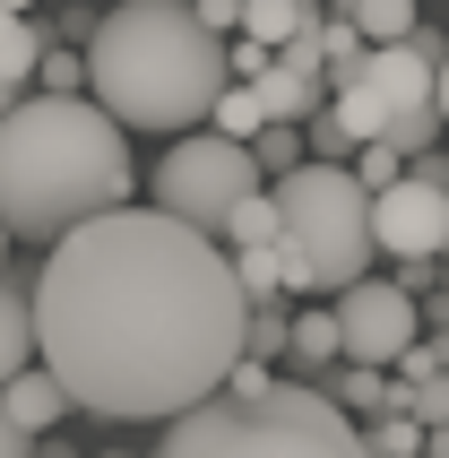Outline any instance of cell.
<instances>
[{"instance_id": "30bf717a", "label": "cell", "mask_w": 449, "mask_h": 458, "mask_svg": "<svg viewBox=\"0 0 449 458\" xmlns=\"http://www.w3.org/2000/svg\"><path fill=\"white\" fill-rule=\"evenodd\" d=\"M0 407L18 415L26 433H52V424L70 415V389H61V372H52V363H18V372L0 381Z\"/></svg>"}, {"instance_id": "e0dca14e", "label": "cell", "mask_w": 449, "mask_h": 458, "mask_svg": "<svg viewBox=\"0 0 449 458\" xmlns=\"http://www.w3.org/2000/svg\"><path fill=\"white\" fill-rule=\"evenodd\" d=\"M233 277H242L250 303H276V294H285V259H276V242H233Z\"/></svg>"}, {"instance_id": "6da1fadb", "label": "cell", "mask_w": 449, "mask_h": 458, "mask_svg": "<svg viewBox=\"0 0 449 458\" xmlns=\"http://www.w3.org/2000/svg\"><path fill=\"white\" fill-rule=\"evenodd\" d=\"M250 294L233 259L165 208H96L52 233L35 277V355L61 372L70 407L104 424H165L224 389L242 355Z\"/></svg>"}, {"instance_id": "5bb4252c", "label": "cell", "mask_w": 449, "mask_h": 458, "mask_svg": "<svg viewBox=\"0 0 449 458\" xmlns=\"http://www.w3.org/2000/svg\"><path fill=\"white\" fill-rule=\"evenodd\" d=\"M328 113L346 122V139L363 148V139H380V122H389V104H380L372 78H346V87H328Z\"/></svg>"}, {"instance_id": "8992f818", "label": "cell", "mask_w": 449, "mask_h": 458, "mask_svg": "<svg viewBox=\"0 0 449 458\" xmlns=\"http://www.w3.org/2000/svg\"><path fill=\"white\" fill-rule=\"evenodd\" d=\"M259 156H250V139H224V130H174V148H165V165H156V208L165 216H182V225L216 233L224 208L242 199V191H259Z\"/></svg>"}, {"instance_id": "d6a6232c", "label": "cell", "mask_w": 449, "mask_h": 458, "mask_svg": "<svg viewBox=\"0 0 449 458\" xmlns=\"http://www.w3.org/2000/svg\"><path fill=\"white\" fill-rule=\"evenodd\" d=\"M441 329H449V285H441Z\"/></svg>"}, {"instance_id": "83f0119b", "label": "cell", "mask_w": 449, "mask_h": 458, "mask_svg": "<svg viewBox=\"0 0 449 458\" xmlns=\"http://www.w3.org/2000/svg\"><path fill=\"white\" fill-rule=\"evenodd\" d=\"M268 52H276V44H259V35H242V44L224 52V70H233V78H259V61H268Z\"/></svg>"}, {"instance_id": "484cf974", "label": "cell", "mask_w": 449, "mask_h": 458, "mask_svg": "<svg viewBox=\"0 0 449 458\" xmlns=\"http://www.w3.org/2000/svg\"><path fill=\"white\" fill-rule=\"evenodd\" d=\"M302 139H311L320 156H346V148H354V139H346V122H337L328 104H311V113H302Z\"/></svg>"}, {"instance_id": "cb8c5ba5", "label": "cell", "mask_w": 449, "mask_h": 458, "mask_svg": "<svg viewBox=\"0 0 449 458\" xmlns=\"http://www.w3.org/2000/svg\"><path fill=\"white\" fill-rule=\"evenodd\" d=\"M250 156H259V174H285V165L302 156L294 122H259V130H250Z\"/></svg>"}, {"instance_id": "f1b7e54d", "label": "cell", "mask_w": 449, "mask_h": 458, "mask_svg": "<svg viewBox=\"0 0 449 458\" xmlns=\"http://www.w3.org/2000/svg\"><path fill=\"white\" fill-rule=\"evenodd\" d=\"M191 9H199V26H216V35L242 26V0H191Z\"/></svg>"}, {"instance_id": "52a82bcc", "label": "cell", "mask_w": 449, "mask_h": 458, "mask_svg": "<svg viewBox=\"0 0 449 458\" xmlns=\"http://www.w3.org/2000/svg\"><path fill=\"white\" fill-rule=\"evenodd\" d=\"M372 242L389 259H415V251H449V191H441V156H406L398 182L372 191Z\"/></svg>"}, {"instance_id": "7c38bea8", "label": "cell", "mask_w": 449, "mask_h": 458, "mask_svg": "<svg viewBox=\"0 0 449 458\" xmlns=\"http://www.w3.org/2000/svg\"><path fill=\"white\" fill-rule=\"evenodd\" d=\"M35 52H44V26L26 18V9H0V113L26 96V78H35Z\"/></svg>"}, {"instance_id": "277c9868", "label": "cell", "mask_w": 449, "mask_h": 458, "mask_svg": "<svg viewBox=\"0 0 449 458\" xmlns=\"http://www.w3.org/2000/svg\"><path fill=\"white\" fill-rule=\"evenodd\" d=\"M276 259H285V294H337L346 277H363L372 242V191L320 156V165H285L276 174Z\"/></svg>"}, {"instance_id": "836d02e7", "label": "cell", "mask_w": 449, "mask_h": 458, "mask_svg": "<svg viewBox=\"0 0 449 458\" xmlns=\"http://www.w3.org/2000/svg\"><path fill=\"white\" fill-rule=\"evenodd\" d=\"M0 9H35V0H0Z\"/></svg>"}, {"instance_id": "ba28073f", "label": "cell", "mask_w": 449, "mask_h": 458, "mask_svg": "<svg viewBox=\"0 0 449 458\" xmlns=\"http://www.w3.org/2000/svg\"><path fill=\"white\" fill-rule=\"evenodd\" d=\"M406 337H415V294L398 277H346L337 285V346H346V363H398Z\"/></svg>"}, {"instance_id": "1f68e13d", "label": "cell", "mask_w": 449, "mask_h": 458, "mask_svg": "<svg viewBox=\"0 0 449 458\" xmlns=\"http://www.w3.org/2000/svg\"><path fill=\"white\" fill-rule=\"evenodd\" d=\"M0 268H9V225H0Z\"/></svg>"}, {"instance_id": "2e32d148", "label": "cell", "mask_w": 449, "mask_h": 458, "mask_svg": "<svg viewBox=\"0 0 449 458\" xmlns=\"http://www.w3.org/2000/svg\"><path fill=\"white\" fill-rule=\"evenodd\" d=\"M285 355H294L302 372H328V363L346 355V346H337V311H294V337H285Z\"/></svg>"}, {"instance_id": "603a6c76", "label": "cell", "mask_w": 449, "mask_h": 458, "mask_svg": "<svg viewBox=\"0 0 449 458\" xmlns=\"http://www.w3.org/2000/svg\"><path fill=\"white\" fill-rule=\"evenodd\" d=\"M285 337H294V320H285V311L276 303H250V320H242V355H285Z\"/></svg>"}, {"instance_id": "7a4b0ae2", "label": "cell", "mask_w": 449, "mask_h": 458, "mask_svg": "<svg viewBox=\"0 0 449 458\" xmlns=\"http://www.w3.org/2000/svg\"><path fill=\"white\" fill-rule=\"evenodd\" d=\"M139 191L122 122L87 104V87H44L0 113V225L26 242L70 233L96 208H122Z\"/></svg>"}, {"instance_id": "7402d4cb", "label": "cell", "mask_w": 449, "mask_h": 458, "mask_svg": "<svg viewBox=\"0 0 449 458\" xmlns=\"http://www.w3.org/2000/svg\"><path fill=\"white\" fill-rule=\"evenodd\" d=\"M346 18L372 44H398V35H415V0H346Z\"/></svg>"}, {"instance_id": "9a60e30c", "label": "cell", "mask_w": 449, "mask_h": 458, "mask_svg": "<svg viewBox=\"0 0 449 458\" xmlns=\"http://www.w3.org/2000/svg\"><path fill=\"white\" fill-rule=\"evenodd\" d=\"M372 372H380V363H354V372H337V363H328V372H320V381H328V398H337L354 424H363V415H380L389 398H398V389H389V381H372Z\"/></svg>"}, {"instance_id": "5b68a950", "label": "cell", "mask_w": 449, "mask_h": 458, "mask_svg": "<svg viewBox=\"0 0 449 458\" xmlns=\"http://www.w3.org/2000/svg\"><path fill=\"white\" fill-rule=\"evenodd\" d=\"M354 433H363V424H354L328 389H302V381L208 389L199 407L165 415V450L174 458H208V450H320V458H346Z\"/></svg>"}, {"instance_id": "3957f363", "label": "cell", "mask_w": 449, "mask_h": 458, "mask_svg": "<svg viewBox=\"0 0 449 458\" xmlns=\"http://www.w3.org/2000/svg\"><path fill=\"white\" fill-rule=\"evenodd\" d=\"M87 87L122 130H199L224 87V35L191 0H122L87 35Z\"/></svg>"}, {"instance_id": "8fae6325", "label": "cell", "mask_w": 449, "mask_h": 458, "mask_svg": "<svg viewBox=\"0 0 449 458\" xmlns=\"http://www.w3.org/2000/svg\"><path fill=\"white\" fill-rule=\"evenodd\" d=\"M18 363H35V285L18 268H0V381Z\"/></svg>"}, {"instance_id": "4dcf8cb0", "label": "cell", "mask_w": 449, "mask_h": 458, "mask_svg": "<svg viewBox=\"0 0 449 458\" xmlns=\"http://www.w3.org/2000/svg\"><path fill=\"white\" fill-rule=\"evenodd\" d=\"M432 104H441V130H449V52L432 61Z\"/></svg>"}, {"instance_id": "d6986e66", "label": "cell", "mask_w": 449, "mask_h": 458, "mask_svg": "<svg viewBox=\"0 0 449 458\" xmlns=\"http://www.w3.org/2000/svg\"><path fill=\"white\" fill-rule=\"evenodd\" d=\"M380 139L398 156H424L432 139H441V104H389V122H380Z\"/></svg>"}, {"instance_id": "9c48e42d", "label": "cell", "mask_w": 449, "mask_h": 458, "mask_svg": "<svg viewBox=\"0 0 449 458\" xmlns=\"http://www.w3.org/2000/svg\"><path fill=\"white\" fill-rule=\"evenodd\" d=\"M363 78L380 87V104H432V52L415 44V35H398V44H372Z\"/></svg>"}, {"instance_id": "ac0fdd59", "label": "cell", "mask_w": 449, "mask_h": 458, "mask_svg": "<svg viewBox=\"0 0 449 458\" xmlns=\"http://www.w3.org/2000/svg\"><path fill=\"white\" fill-rule=\"evenodd\" d=\"M354 450H380V458H406V450H424V424L406 407H380V415H363V433H354Z\"/></svg>"}, {"instance_id": "4316f807", "label": "cell", "mask_w": 449, "mask_h": 458, "mask_svg": "<svg viewBox=\"0 0 449 458\" xmlns=\"http://www.w3.org/2000/svg\"><path fill=\"white\" fill-rule=\"evenodd\" d=\"M35 78L44 87H87V61L78 52H35Z\"/></svg>"}, {"instance_id": "44dd1931", "label": "cell", "mask_w": 449, "mask_h": 458, "mask_svg": "<svg viewBox=\"0 0 449 458\" xmlns=\"http://www.w3.org/2000/svg\"><path fill=\"white\" fill-rule=\"evenodd\" d=\"M224 242H276V199H268V182H259V191H242V199L224 208Z\"/></svg>"}, {"instance_id": "f546056e", "label": "cell", "mask_w": 449, "mask_h": 458, "mask_svg": "<svg viewBox=\"0 0 449 458\" xmlns=\"http://www.w3.org/2000/svg\"><path fill=\"white\" fill-rule=\"evenodd\" d=\"M26 441H35V433H26V424H18V415H9V407H0V458H9V450H26Z\"/></svg>"}, {"instance_id": "4fadbf2b", "label": "cell", "mask_w": 449, "mask_h": 458, "mask_svg": "<svg viewBox=\"0 0 449 458\" xmlns=\"http://www.w3.org/2000/svg\"><path fill=\"white\" fill-rule=\"evenodd\" d=\"M320 26V0H242V26L233 35H259V44H294Z\"/></svg>"}, {"instance_id": "ffe728a7", "label": "cell", "mask_w": 449, "mask_h": 458, "mask_svg": "<svg viewBox=\"0 0 449 458\" xmlns=\"http://www.w3.org/2000/svg\"><path fill=\"white\" fill-rule=\"evenodd\" d=\"M208 122H216L224 139H250V130L268 122V113H259V87H250V78H224L216 104H208Z\"/></svg>"}, {"instance_id": "d4e9b609", "label": "cell", "mask_w": 449, "mask_h": 458, "mask_svg": "<svg viewBox=\"0 0 449 458\" xmlns=\"http://www.w3.org/2000/svg\"><path fill=\"white\" fill-rule=\"evenodd\" d=\"M406 174V156L389 148V139H363V165H354V182H363V191H380V182H398Z\"/></svg>"}]
</instances>
